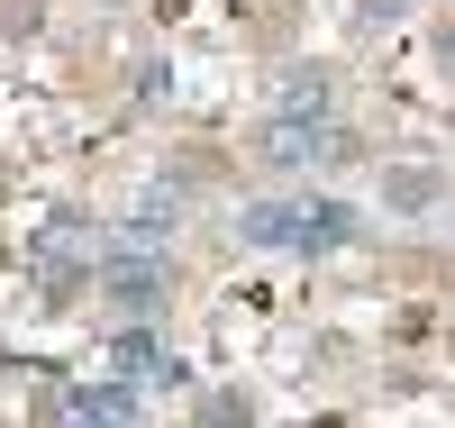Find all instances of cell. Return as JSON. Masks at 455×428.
I'll list each match as a JSON object with an SVG mask.
<instances>
[{
	"label": "cell",
	"instance_id": "8fae6325",
	"mask_svg": "<svg viewBox=\"0 0 455 428\" xmlns=\"http://www.w3.org/2000/svg\"><path fill=\"white\" fill-rule=\"evenodd\" d=\"M419 0H355V28H401Z\"/></svg>",
	"mask_w": 455,
	"mask_h": 428
},
{
	"label": "cell",
	"instance_id": "4fadbf2b",
	"mask_svg": "<svg viewBox=\"0 0 455 428\" xmlns=\"http://www.w3.org/2000/svg\"><path fill=\"white\" fill-rule=\"evenodd\" d=\"M437 73H446V83H455V10L437 19Z\"/></svg>",
	"mask_w": 455,
	"mask_h": 428
},
{
	"label": "cell",
	"instance_id": "ba28073f",
	"mask_svg": "<svg viewBox=\"0 0 455 428\" xmlns=\"http://www.w3.org/2000/svg\"><path fill=\"white\" fill-rule=\"evenodd\" d=\"M173 228H182V191L164 182V191H137L128 219H109V238H119V246H146V255H164V246H173Z\"/></svg>",
	"mask_w": 455,
	"mask_h": 428
},
{
	"label": "cell",
	"instance_id": "5b68a950",
	"mask_svg": "<svg viewBox=\"0 0 455 428\" xmlns=\"http://www.w3.org/2000/svg\"><path fill=\"white\" fill-rule=\"evenodd\" d=\"M109 374L137 383V392H156V383H164V392H182V383H192V374H182V356L164 346V328H119V337H109Z\"/></svg>",
	"mask_w": 455,
	"mask_h": 428
},
{
	"label": "cell",
	"instance_id": "52a82bcc",
	"mask_svg": "<svg viewBox=\"0 0 455 428\" xmlns=\"http://www.w3.org/2000/svg\"><path fill=\"white\" fill-rule=\"evenodd\" d=\"M228 238H237L246 255H291V238H300V191H291V201H283V191L246 201L237 219H228Z\"/></svg>",
	"mask_w": 455,
	"mask_h": 428
},
{
	"label": "cell",
	"instance_id": "8992f818",
	"mask_svg": "<svg viewBox=\"0 0 455 428\" xmlns=\"http://www.w3.org/2000/svg\"><path fill=\"white\" fill-rule=\"evenodd\" d=\"M264 119H337V64H283Z\"/></svg>",
	"mask_w": 455,
	"mask_h": 428
},
{
	"label": "cell",
	"instance_id": "3957f363",
	"mask_svg": "<svg viewBox=\"0 0 455 428\" xmlns=\"http://www.w3.org/2000/svg\"><path fill=\"white\" fill-rule=\"evenodd\" d=\"M364 201H347L337 182H310L300 191V238H291V255H347V246H364Z\"/></svg>",
	"mask_w": 455,
	"mask_h": 428
},
{
	"label": "cell",
	"instance_id": "7c38bea8",
	"mask_svg": "<svg viewBox=\"0 0 455 428\" xmlns=\"http://www.w3.org/2000/svg\"><path fill=\"white\" fill-rule=\"evenodd\" d=\"M137 101H173V64H137Z\"/></svg>",
	"mask_w": 455,
	"mask_h": 428
},
{
	"label": "cell",
	"instance_id": "6da1fadb",
	"mask_svg": "<svg viewBox=\"0 0 455 428\" xmlns=\"http://www.w3.org/2000/svg\"><path fill=\"white\" fill-rule=\"evenodd\" d=\"M100 255H109V219L55 210V219L28 238V292H36V310H73V301L100 283Z\"/></svg>",
	"mask_w": 455,
	"mask_h": 428
},
{
	"label": "cell",
	"instance_id": "7a4b0ae2",
	"mask_svg": "<svg viewBox=\"0 0 455 428\" xmlns=\"http://www.w3.org/2000/svg\"><path fill=\"white\" fill-rule=\"evenodd\" d=\"M92 301L109 310V328H164V310H173V255H146V246L109 238Z\"/></svg>",
	"mask_w": 455,
	"mask_h": 428
},
{
	"label": "cell",
	"instance_id": "9c48e42d",
	"mask_svg": "<svg viewBox=\"0 0 455 428\" xmlns=\"http://www.w3.org/2000/svg\"><path fill=\"white\" fill-rule=\"evenodd\" d=\"M446 201V174L428 165H383V219H428Z\"/></svg>",
	"mask_w": 455,
	"mask_h": 428
},
{
	"label": "cell",
	"instance_id": "30bf717a",
	"mask_svg": "<svg viewBox=\"0 0 455 428\" xmlns=\"http://www.w3.org/2000/svg\"><path fill=\"white\" fill-rule=\"evenodd\" d=\"M192 428H255V392H201Z\"/></svg>",
	"mask_w": 455,
	"mask_h": 428
},
{
	"label": "cell",
	"instance_id": "277c9868",
	"mask_svg": "<svg viewBox=\"0 0 455 428\" xmlns=\"http://www.w3.org/2000/svg\"><path fill=\"white\" fill-rule=\"evenodd\" d=\"M46 428H146V392L119 374H100V383H73V392H55Z\"/></svg>",
	"mask_w": 455,
	"mask_h": 428
}]
</instances>
